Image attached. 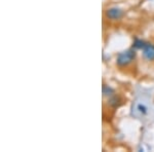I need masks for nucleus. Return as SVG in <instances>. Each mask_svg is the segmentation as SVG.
Returning <instances> with one entry per match:
<instances>
[{
  "instance_id": "nucleus-1",
  "label": "nucleus",
  "mask_w": 154,
  "mask_h": 152,
  "mask_svg": "<svg viewBox=\"0 0 154 152\" xmlns=\"http://www.w3.org/2000/svg\"><path fill=\"white\" fill-rule=\"evenodd\" d=\"M137 57L136 49L134 48H128L125 51H121L117 54V58H116V64L119 67H126L130 64L133 63L135 61Z\"/></svg>"
},
{
  "instance_id": "nucleus-2",
  "label": "nucleus",
  "mask_w": 154,
  "mask_h": 152,
  "mask_svg": "<svg viewBox=\"0 0 154 152\" xmlns=\"http://www.w3.org/2000/svg\"><path fill=\"white\" fill-rule=\"evenodd\" d=\"M149 107L147 104L142 100H136L131 107V115L136 118H142L145 115H147Z\"/></svg>"
},
{
  "instance_id": "nucleus-3",
  "label": "nucleus",
  "mask_w": 154,
  "mask_h": 152,
  "mask_svg": "<svg viewBox=\"0 0 154 152\" xmlns=\"http://www.w3.org/2000/svg\"><path fill=\"white\" fill-rule=\"evenodd\" d=\"M125 16V11L119 7H110L105 11V17L111 21H118Z\"/></svg>"
},
{
  "instance_id": "nucleus-4",
  "label": "nucleus",
  "mask_w": 154,
  "mask_h": 152,
  "mask_svg": "<svg viewBox=\"0 0 154 152\" xmlns=\"http://www.w3.org/2000/svg\"><path fill=\"white\" fill-rule=\"evenodd\" d=\"M142 54L143 58L148 62H153L154 61V44L152 43H147L145 47L142 49Z\"/></svg>"
},
{
  "instance_id": "nucleus-5",
  "label": "nucleus",
  "mask_w": 154,
  "mask_h": 152,
  "mask_svg": "<svg viewBox=\"0 0 154 152\" xmlns=\"http://www.w3.org/2000/svg\"><path fill=\"white\" fill-rule=\"evenodd\" d=\"M114 94H115V92H114V89L111 88V86L104 84L103 85V96L104 97H109V98H111L112 96H114Z\"/></svg>"
},
{
  "instance_id": "nucleus-6",
  "label": "nucleus",
  "mask_w": 154,
  "mask_h": 152,
  "mask_svg": "<svg viewBox=\"0 0 154 152\" xmlns=\"http://www.w3.org/2000/svg\"><path fill=\"white\" fill-rule=\"evenodd\" d=\"M146 44H147V42H145L144 40H142V39H136V40L134 41L133 47L135 49H143Z\"/></svg>"
}]
</instances>
